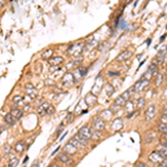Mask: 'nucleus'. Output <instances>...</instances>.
I'll return each instance as SVG.
<instances>
[{"label": "nucleus", "instance_id": "49", "mask_svg": "<svg viewBox=\"0 0 167 167\" xmlns=\"http://www.w3.org/2000/svg\"><path fill=\"white\" fill-rule=\"evenodd\" d=\"M134 114H135L134 111H133V113H130V114H128V115H127V118H132V116H133Z\"/></svg>", "mask_w": 167, "mask_h": 167}, {"label": "nucleus", "instance_id": "50", "mask_svg": "<svg viewBox=\"0 0 167 167\" xmlns=\"http://www.w3.org/2000/svg\"><path fill=\"white\" fill-rule=\"evenodd\" d=\"M162 144H163V145H165V146H166V147H167V139H165V141H163V142H162Z\"/></svg>", "mask_w": 167, "mask_h": 167}, {"label": "nucleus", "instance_id": "40", "mask_svg": "<svg viewBox=\"0 0 167 167\" xmlns=\"http://www.w3.org/2000/svg\"><path fill=\"white\" fill-rule=\"evenodd\" d=\"M83 61V56L80 55V56H78V57H75V59H74V64L75 65H78V64H80Z\"/></svg>", "mask_w": 167, "mask_h": 167}, {"label": "nucleus", "instance_id": "48", "mask_svg": "<svg viewBox=\"0 0 167 167\" xmlns=\"http://www.w3.org/2000/svg\"><path fill=\"white\" fill-rule=\"evenodd\" d=\"M137 167H148L147 166V164H145V163H143V162H139L137 165H136Z\"/></svg>", "mask_w": 167, "mask_h": 167}, {"label": "nucleus", "instance_id": "42", "mask_svg": "<svg viewBox=\"0 0 167 167\" xmlns=\"http://www.w3.org/2000/svg\"><path fill=\"white\" fill-rule=\"evenodd\" d=\"M160 123H162V124H167V115L163 114V115L160 116Z\"/></svg>", "mask_w": 167, "mask_h": 167}, {"label": "nucleus", "instance_id": "30", "mask_svg": "<svg viewBox=\"0 0 167 167\" xmlns=\"http://www.w3.org/2000/svg\"><path fill=\"white\" fill-rule=\"evenodd\" d=\"M133 108H134V103L133 101H130V100H128L125 105V110L126 111H130V113H133Z\"/></svg>", "mask_w": 167, "mask_h": 167}, {"label": "nucleus", "instance_id": "16", "mask_svg": "<svg viewBox=\"0 0 167 167\" xmlns=\"http://www.w3.org/2000/svg\"><path fill=\"white\" fill-rule=\"evenodd\" d=\"M114 116V113L110 110V109H105V110H103L101 113H100V117L103 118V119H105V120H110L111 118Z\"/></svg>", "mask_w": 167, "mask_h": 167}, {"label": "nucleus", "instance_id": "18", "mask_svg": "<svg viewBox=\"0 0 167 167\" xmlns=\"http://www.w3.org/2000/svg\"><path fill=\"white\" fill-rule=\"evenodd\" d=\"M148 71H150V73L153 74V76H156V77L160 74V73H159V69H158V65L155 64V62H151L149 66H148Z\"/></svg>", "mask_w": 167, "mask_h": 167}, {"label": "nucleus", "instance_id": "3", "mask_svg": "<svg viewBox=\"0 0 167 167\" xmlns=\"http://www.w3.org/2000/svg\"><path fill=\"white\" fill-rule=\"evenodd\" d=\"M92 128L95 130H98V132H101L104 130L105 128V123H104V119L100 116H96L92 120Z\"/></svg>", "mask_w": 167, "mask_h": 167}, {"label": "nucleus", "instance_id": "37", "mask_svg": "<svg viewBox=\"0 0 167 167\" xmlns=\"http://www.w3.org/2000/svg\"><path fill=\"white\" fill-rule=\"evenodd\" d=\"M122 108V106H119V105H116V104H113L111 106H110V110L113 111V113H116V111H118L119 109Z\"/></svg>", "mask_w": 167, "mask_h": 167}, {"label": "nucleus", "instance_id": "36", "mask_svg": "<svg viewBox=\"0 0 167 167\" xmlns=\"http://www.w3.org/2000/svg\"><path fill=\"white\" fill-rule=\"evenodd\" d=\"M77 69H78V70H79V73L83 75V77L86 75V74H87V71H88V68H86V67H84V66H79Z\"/></svg>", "mask_w": 167, "mask_h": 167}, {"label": "nucleus", "instance_id": "35", "mask_svg": "<svg viewBox=\"0 0 167 167\" xmlns=\"http://www.w3.org/2000/svg\"><path fill=\"white\" fill-rule=\"evenodd\" d=\"M163 78H164L163 74H159V75L156 77V81H155V85H156V86H160V85H162V83H163Z\"/></svg>", "mask_w": 167, "mask_h": 167}, {"label": "nucleus", "instance_id": "10", "mask_svg": "<svg viewBox=\"0 0 167 167\" xmlns=\"http://www.w3.org/2000/svg\"><path fill=\"white\" fill-rule=\"evenodd\" d=\"M48 62H49L50 66L58 67L60 64L64 62V58H62L61 56H54V57H51V58L48 60Z\"/></svg>", "mask_w": 167, "mask_h": 167}, {"label": "nucleus", "instance_id": "52", "mask_svg": "<svg viewBox=\"0 0 167 167\" xmlns=\"http://www.w3.org/2000/svg\"><path fill=\"white\" fill-rule=\"evenodd\" d=\"M31 167H39V165H38V164H37V163H35V164H33V166Z\"/></svg>", "mask_w": 167, "mask_h": 167}, {"label": "nucleus", "instance_id": "31", "mask_svg": "<svg viewBox=\"0 0 167 167\" xmlns=\"http://www.w3.org/2000/svg\"><path fill=\"white\" fill-rule=\"evenodd\" d=\"M69 143H70V144H73V145H74V146H76V147H77V148H80V147H84L83 145H81V144H80V143L78 142V141H77V139H76L75 137H73V138H70V141H69Z\"/></svg>", "mask_w": 167, "mask_h": 167}, {"label": "nucleus", "instance_id": "1", "mask_svg": "<svg viewBox=\"0 0 167 167\" xmlns=\"http://www.w3.org/2000/svg\"><path fill=\"white\" fill-rule=\"evenodd\" d=\"M84 48H85V47H84V43H81V42H77V43L70 45V46L68 47L67 51H68L71 56L78 57V56H80V54L83 52Z\"/></svg>", "mask_w": 167, "mask_h": 167}, {"label": "nucleus", "instance_id": "26", "mask_svg": "<svg viewBox=\"0 0 167 167\" xmlns=\"http://www.w3.org/2000/svg\"><path fill=\"white\" fill-rule=\"evenodd\" d=\"M136 106H137V108L138 109H142L143 107L145 106V99H144L143 97L137 98V100H136Z\"/></svg>", "mask_w": 167, "mask_h": 167}, {"label": "nucleus", "instance_id": "8", "mask_svg": "<svg viewBox=\"0 0 167 167\" xmlns=\"http://www.w3.org/2000/svg\"><path fill=\"white\" fill-rule=\"evenodd\" d=\"M77 147L74 146L73 144H70V143H68L67 145L64 146V153L67 154L68 156H73V155H75L76 153H77Z\"/></svg>", "mask_w": 167, "mask_h": 167}, {"label": "nucleus", "instance_id": "55", "mask_svg": "<svg viewBox=\"0 0 167 167\" xmlns=\"http://www.w3.org/2000/svg\"><path fill=\"white\" fill-rule=\"evenodd\" d=\"M166 76H167V65H166Z\"/></svg>", "mask_w": 167, "mask_h": 167}, {"label": "nucleus", "instance_id": "7", "mask_svg": "<svg viewBox=\"0 0 167 167\" xmlns=\"http://www.w3.org/2000/svg\"><path fill=\"white\" fill-rule=\"evenodd\" d=\"M148 159H149L150 162H153V163H157V164H160V163L163 162L164 157H163V156L159 154V151L155 150V151L150 153V155L148 156Z\"/></svg>", "mask_w": 167, "mask_h": 167}, {"label": "nucleus", "instance_id": "6", "mask_svg": "<svg viewBox=\"0 0 167 167\" xmlns=\"http://www.w3.org/2000/svg\"><path fill=\"white\" fill-rule=\"evenodd\" d=\"M155 113H156V106L155 105H149L147 109H146V113H145V119L147 120V122H150V120H153L154 119V117H155Z\"/></svg>", "mask_w": 167, "mask_h": 167}, {"label": "nucleus", "instance_id": "38", "mask_svg": "<svg viewBox=\"0 0 167 167\" xmlns=\"http://www.w3.org/2000/svg\"><path fill=\"white\" fill-rule=\"evenodd\" d=\"M166 50H167L166 45H165V46H162V48H160V49L158 50L157 55H162V56H165V54H166Z\"/></svg>", "mask_w": 167, "mask_h": 167}, {"label": "nucleus", "instance_id": "47", "mask_svg": "<svg viewBox=\"0 0 167 167\" xmlns=\"http://www.w3.org/2000/svg\"><path fill=\"white\" fill-rule=\"evenodd\" d=\"M29 108H30V105L29 104H26L25 106H24V109H22V111L25 113V111H28L29 110Z\"/></svg>", "mask_w": 167, "mask_h": 167}, {"label": "nucleus", "instance_id": "57", "mask_svg": "<svg viewBox=\"0 0 167 167\" xmlns=\"http://www.w3.org/2000/svg\"><path fill=\"white\" fill-rule=\"evenodd\" d=\"M166 107H167V104H166Z\"/></svg>", "mask_w": 167, "mask_h": 167}, {"label": "nucleus", "instance_id": "54", "mask_svg": "<svg viewBox=\"0 0 167 167\" xmlns=\"http://www.w3.org/2000/svg\"><path fill=\"white\" fill-rule=\"evenodd\" d=\"M27 160H28V157H27V156H26V157H25V160H24V163H26V162H27Z\"/></svg>", "mask_w": 167, "mask_h": 167}, {"label": "nucleus", "instance_id": "19", "mask_svg": "<svg viewBox=\"0 0 167 167\" xmlns=\"http://www.w3.org/2000/svg\"><path fill=\"white\" fill-rule=\"evenodd\" d=\"M10 114L14 116V118L16 119V120H19L22 115H24V111L21 110V109H18V108H15V109H11V111H10Z\"/></svg>", "mask_w": 167, "mask_h": 167}, {"label": "nucleus", "instance_id": "13", "mask_svg": "<svg viewBox=\"0 0 167 167\" xmlns=\"http://www.w3.org/2000/svg\"><path fill=\"white\" fill-rule=\"evenodd\" d=\"M130 56H132V52H130L129 50H124V51H122V52L117 56L116 60H118V61H125V60L130 58Z\"/></svg>", "mask_w": 167, "mask_h": 167}, {"label": "nucleus", "instance_id": "2", "mask_svg": "<svg viewBox=\"0 0 167 167\" xmlns=\"http://www.w3.org/2000/svg\"><path fill=\"white\" fill-rule=\"evenodd\" d=\"M25 92H26V95H27L28 97H30L31 99H35V98L37 97V95H38L37 89L33 87V85L31 83H27L25 85Z\"/></svg>", "mask_w": 167, "mask_h": 167}, {"label": "nucleus", "instance_id": "11", "mask_svg": "<svg viewBox=\"0 0 167 167\" xmlns=\"http://www.w3.org/2000/svg\"><path fill=\"white\" fill-rule=\"evenodd\" d=\"M50 107L49 103H47V101H43L41 105L38 107V110H37V113H38V115L39 116H45V115H47V109Z\"/></svg>", "mask_w": 167, "mask_h": 167}, {"label": "nucleus", "instance_id": "12", "mask_svg": "<svg viewBox=\"0 0 167 167\" xmlns=\"http://www.w3.org/2000/svg\"><path fill=\"white\" fill-rule=\"evenodd\" d=\"M57 160H59L62 164H70L73 162V158L70 156H68L67 154H65V153H60L57 156Z\"/></svg>", "mask_w": 167, "mask_h": 167}, {"label": "nucleus", "instance_id": "22", "mask_svg": "<svg viewBox=\"0 0 167 167\" xmlns=\"http://www.w3.org/2000/svg\"><path fill=\"white\" fill-rule=\"evenodd\" d=\"M52 54H54V50L52 49H46L41 54V59H43V60H49L51 57H54Z\"/></svg>", "mask_w": 167, "mask_h": 167}, {"label": "nucleus", "instance_id": "5", "mask_svg": "<svg viewBox=\"0 0 167 167\" xmlns=\"http://www.w3.org/2000/svg\"><path fill=\"white\" fill-rule=\"evenodd\" d=\"M148 84H149V80L148 79H143L141 78L137 83L134 85V89H135V92H143L147 86H148Z\"/></svg>", "mask_w": 167, "mask_h": 167}, {"label": "nucleus", "instance_id": "53", "mask_svg": "<svg viewBox=\"0 0 167 167\" xmlns=\"http://www.w3.org/2000/svg\"><path fill=\"white\" fill-rule=\"evenodd\" d=\"M164 114H165V115H167V107L165 108V110H164Z\"/></svg>", "mask_w": 167, "mask_h": 167}, {"label": "nucleus", "instance_id": "44", "mask_svg": "<svg viewBox=\"0 0 167 167\" xmlns=\"http://www.w3.org/2000/svg\"><path fill=\"white\" fill-rule=\"evenodd\" d=\"M159 166L160 167H167V158L163 159V162L159 164Z\"/></svg>", "mask_w": 167, "mask_h": 167}, {"label": "nucleus", "instance_id": "14", "mask_svg": "<svg viewBox=\"0 0 167 167\" xmlns=\"http://www.w3.org/2000/svg\"><path fill=\"white\" fill-rule=\"evenodd\" d=\"M123 128V120L122 118H116L114 122H113V125H111V129L114 132H118Z\"/></svg>", "mask_w": 167, "mask_h": 167}, {"label": "nucleus", "instance_id": "41", "mask_svg": "<svg viewBox=\"0 0 167 167\" xmlns=\"http://www.w3.org/2000/svg\"><path fill=\"white\" fill-rule=\"evenodd\" d=\"M10 150H11V147H10L9 145H5V147H3V153H5L6 156L10 153Z\"/></svg>", "mask_w": 167, "mask_h": 167}, {"label": "nucleus", "instance_id": "24", "mask_svg": "<svg viewBox=\"0 0 167 167\" xmlns=\"http://www.w3.org/2000/svg\"><path fill=\"white\" fill-rule=\"evenodd\" d=\"M15 150H16L17 153H22L25 150V142L20 141V142L17 143L16 145H15Z\"/></svg>", "mask_w": 167, "mask_h": 167}, {"label": "nucleus", "instance_id": "29", "mask_svg": "<svg viewBox=\"0 0 167 167\" xmlns=\"http://www.w3.org/2000/svg\"><path fill=\"white\" fill-rule=\"evenodd\" d=\"M157 129H158V132L159 133H162L163 135L164 134H166L167 133V124H159L158 127H157Z\"/></svg>", "mask_w": 167, "mask_h": 167}, {"label": "nucleus", "instance_id": "43", "mask_svg": "<svg viewBox=\"0 0 167 167\" xmlns=\"http://www.w3.org/2000/svg\"><path fill=\"white\" fill-rule=\"evenodd\" d=\"M54 113H55V107L54 106H50L49 108L47 109V115H51Z\"/></svg>", "mask_w": 167, "mask_h": 167}, {"label": "nucleus", "instance_id": "51", "mask_svg": "<svg viewBox=\"0 0 167 167\" xmlns=\"http://www.w3.org/2000/svg\"><path fill=\"white\" fill-rule=\"evenodd\" d=\"M164 139H167V133L163 135V141H164Z\"/></svg>", "mask_w": 167, "mask_h": 167}, {"label": "nucleus", "instance_id": "9", "mask_svg": "<svg viewBox=\"0 0 167 167\" xmlns=\"http://www.w3.org/2000/svg\"><path fill=\"white\" fill-rule=\"evenodd\" d=\"M62 84H64V85H67V86H70V85L75 84L74 74H71V73H67V74H65L64 77H62Z\"/></svg>", "mask_w": 167, "mask_h": 167}, {"label": "nucleus", "instance_id": "4", "mask_svg": "<svg viewBox=\"0 0 167 167\" xmlns=\"http://www.w3.org/2000/svg\"><path fill=\"white\" fill-rule=\"evenodd\" d=\"M78 135H80L83 138H85L86 141H89L90 138H92V129L89 128V127H87V126H83L81 128H79V130H78Z\"/></svg>", "mask_w": 167, "mask_h": 167}, {"label": "nucleus", "instance_id": "23", "mask_svg": "<svg viewBox=\"0 0 167 167\" xmlns=\"http://www.w3.org/2000/svg\"><path fill=\"white\" fill-rule=\"evenodd\" d=\"M17 120L14 118V116L10 114V113H8L6 116H5V123L6 124H8V125H15V123H16Z\"/></svg>", "mask_w": 167, "mask_h": 167}, {"label": "nucleus", "instance_id": "46", "mask_svg": "<svg viewBox=\"0 0 167 167\" xmlns=\"http://www.w3.org/2000/svg\"><path fill=\"white\" fill-rule=\"evenodd\" d=\"M108 75L109 76H119L120 75V73H118V71H109Z\"/></svg>", "mask_w": 167, "mask_h": 167}, {"label": "nucleus", "instance_id": "33", "mask_svg": "<svg viewBox=\"0 0 167 167\" xmlns=\"http://www.w3.org/2000/svg\"><path fill=\"white\" fill-rule=\"evenodd\" d=\"M130 95H132V92H129V89H127V90L123 92L120 96H122V97H123V98H124L126 101H128V100H129V98H130Z\"/></svg>", "mask_w": 167, "mask_h": 167}, {"label": "nucleus", "instance_id": "15", "mask_svg": "<svg viewBox=\"0 0 167 167\" xmlns=\"http://www.w3.org/2000/svg\"><path fill=\"white\" fill-rule=\"evenodd\" d=\"M85 101H86L87 105H94V104H96V101H97V97H96L92 92H88V94L86 95V97H85Z\"/></svg>", "mask_w": 167, "mask_h": 167}, {"label": "nucleus", "instance_id": "20", "mask_svg": "<svg viewBox=\"0 0 167 167\" xmlns=\"http://www.w3.org/2000/svg\"><path fill=\"white\" fill-rule=\"evenodd\" d=\"M12 103H14L16 106H24L25 100L22 98V96L17 95V96H14V97H12Z\"/></svg>", "mask_w": 167, "mask_h": 167}, {"label": "nucleus", "instance_id": "21", "mask_svg": "<svg viewBox=\"0 0 167 167\" xmlns=\"http://www.w3.org/2000/svg\"><path fill=\"white\" fill-rule=\"evenodd\" d=\"M156 150L157 151H159V154L165 158L166 157L167 158V147L165 146V145H163V144H159L158 146L156 147Z\"/></svg>", "mask_w": 167, "mask_h": 167}, {"label": "nucleus", "instance_id": "34", "mask_svg": "<svg viewBox=\"0 0 167 167\" xmlns=\"http://www.w3.org/2000/svg\"><path fill=\"white\" fill-rule=\"evenodd\" d=\"M92 138H94V139H100V137H101V135H100V132H98V130H95V129H92Z\"/></svg>", "mask_w": 167, "mask_h": 167}, {"label": "nucleus", "instance_id": "17", "mask_svg": "<svg viewBox=\"0 0 167 167\" xmlns=\"http://www.w3.org/2000/svg\"><path fill=\"white\" fill-rule=\"evenodd\" d=\"M155 138H156V132H154V130H151L149 133L146 134V136H145V138H144V141L146 144H150V143H153L155 141Z\"/></svg>", "mask_w": 167, "mask_h": 167}, {"label": "nucleus", "instance_id": "25", "mask_svg": "<svg viewBox=\"0 0 167 167\" xmlns=\"http://www.w3.org/2000/svg\"><path fill=\"white\" fill-rule=\"evenodd\" d=\"M105 90H106L108 96H111L114 94V92H115V88L111 86V84H106L105 85Z\"/></svg>", "mask_w": 167, "mask_h": 167}, {"label": "nucleus", "instance_id": "56", "mask_svg": "<svg viewBox=\"0 0 167 167\" xmlns=\"http://www.w3.org/2000/svg\"><path fill=\"white\" fill-rule=\"evenodd\" d=\"M57 167H62V166H57Z\"/></svg>", "mask_w": 167, "mask_h": 167}, {"label": "nucleus", "instance_id": "27", "mask_svg": "<svg viewBox=\"0 0 167 167\" xmlns=\"http://www.w3.org/2000/svg\"><path fill=\"white\" fill-rule=\"evenodd\" d=\"M75 138L77 139V141H78V142L80 143V144H81L83 146H87V144H88V141H86L85 138H83V137H81L80 135L76 134V135H75Z\"/></svg>", "mask_w": 167, "mask_h": 167}, {"label": "nucleus", "instance_id": "32", "mask_svg": "<svg viewBox=\"0 0 167 167\" xmlns=\"http://www.w3.org/2000/svg\"><path fill=\"white\" fill-rule=\"evenodd\" d=\"M18 165V158L14 157L8 162V167H16Z\"/></svg>", "mask_w": 167, "mask_h": 167}, {"label": "nucleus", "instance_id": "39", "mask_svg": "<svg viewBox=\"0 0 167 167\" xmlns=\"http://www.w3.org/2000/svg\"><path fill=\"white\" fill-rule=\"evenodd\" d=\"M151 77H153V74H151L150 71H148V70L146 71V74H144V75L142 76L143 79H148V80H149V79H150V78H151Z\"/></svg>", "mask_w": 167, "mask_h": 167}, {"label": "nucleus", "instance_id": "45", "mask_svg": "<svg viewBox=\"0 0 167 167\" xmlns=\"http://www.w3.org/2000/svg\"><path fill=\"white\" fill-rule=\"evenodd\" d=\"M74 115H73V114H71V113H70V114H68V119H66V120H65V122H67V123H69V122H71V120H73V119H74Z\"/></svg>", "mask_w": 167, "mask_h": 167}, {"label": "nucleus", "instance_id": "28", "mask_svg": "<svg viewBox=\"0 0 167 167\" xmlns=\"http://www.w3.org/2000/svg\"><path fill=\"white\" fill-rule=\"evenodd\" d=\"M126 103H127V101H126V100L124 99L122 96H119V97H117L116 99H115V103H114V104H116V105H119V106H125Z\"/></svg>", "mask_w": 167, "mask_h": 167}]
</instances>
